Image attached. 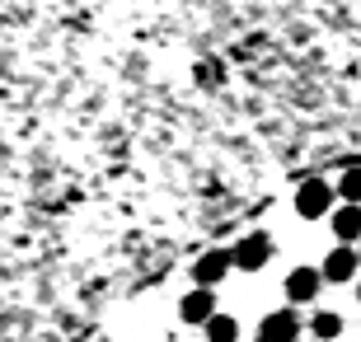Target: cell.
Returning a JSON list of instances; mask_svg holds the SVG:
<instances>
[{
	"mask_svg": "<svg viewBox=\"0 0 361 342\" xmlns=\"http://www.w3.org/2000/svg\"><path fill=\"white\" fill-rule=\"evenodd\" d=\"M334 183H324V178H305L300 183V193H295V211L305 216V221H319V216H329L334 211Z\"/></svg>",
	"mask_w": 361,
	"mask_h": 342,
	"instance_id": "6da1fadb",
	"label": "cell"
},
{
	"mask_svg": "<svg viewBox=\"0 0 361 342\" xmlns=\"http://www.w3.org/2000/svg\"><path fill=\"white\" fill-rule=\"evenodd\" d=\"M230 258H235V267L240 272H258V267L272 263V235H263V230H254V235H244L235 249H230Z\"/></svg>",
	"mask_w": 361,
	"mask_h": 342,
	"instance_id": "7a4b0ae2",
	"label": "cell"
},
{
	"mask_svg": "<svg viewBox=\"0 0 361 342\" xmlns=\"http://www.w3.org/2000/svg\"><path fill=\"white\" fill-rule=\"evenodd\" d=\"M300 338V314L295 310H272L258 324V342H295Z\"/></svg>",
	"mask_w": 361,
	"mask_h": 342,
	"instance_id": "3957f363",
	"label": "cell"
},
{
	"mask_svg": "<svg viewBox=\"0 0 361 342\" xmlns=\"http://www.w3.org/2000/svg\"><path fill=\"white\" fill-rule=\"evenodd\" d=\"M178 319H183V324H202V329H207V324L216 319V295L207 286H192L183 300H178Z\"/></svg>",
	"mask_w": 361,
	"mask_h": 342,
	"instance_id": "277c9868",
	"label": "cell"
},
{
	"mask_svg": "<svg viewBox=\"0 0 361 342\" xmlns=\"http://www.w3.org/2000/svg\"><path fill=\"white\" fill-rule=\"evenodd\" d=\"M357 267H361V253L352 249V244H338L329 258H324V281H334V286H343V281H352L357 276Z\"/></svg>",
	"mask_w": 361,
	"mask_h": 342,
	"instance_id": "5b68a950",
	"label": "cell"
},
{
	"mask_svg": "<svg viewBox=\"0 0 361 342\" xmlns=\"http://www.w3.org/2000/svg\"><path fill=\"white\" fill-rule=\"evenodd\" d=\"M230 267H235V258H230V249H212V253H202L197 263H192V281L212 291L216 281H221V276H230Z\"/></svg>",
	"mask_w": 361,
	"mask_h": 342,
	"instance_id": "8992f818",
	"label": "cell"
},
{
	"mask_svg": "<svg viewBox=\"0 0 361 342\" xmlns=\"http://www.w3.org/2000/svg\"><path fill=\"white\" fill-rule=\"evenodd\" d=\"M319 286H324L319 267H295V272L286 276V300L291 305H310L314 295H319Z\"/></svg>",
	"mask_w": 361,
	"mask_h": 342,
	"instance_id": "52a82bcc",
	"label": "cell"
},
{
	"mask_svg": "<svg viewBox=\"0 0 361 342\" xmlns=\"http://www.w3.org/2000/svg\"><path fill=\"white\" fill-rule=\"evenodd\" d=\"M334 235L338 244H352V239H361V207H352V202H343V207L334 211Z\"/></svg>",
	"mask_w": 361,
	"mask_h": 342,
	"instance_id": "ba28073f",
	"label": "cell"
},
{
	"mask_svg": "<svg viewBox=\"0 0 361 342\" xmlns=\"http://www.w3.org/2000/svg\"><path fill=\"white\" fill-rule=\"evenodd\" d=\"M310 333L319 342H334V338H343V314H334V310H319V314L310 319Z\"/></svg>",
	"mask_w": 361,
	"mask_h": 342,
	"instance_id": "9c48e42d",
	"label": "cell"
},
{
	"mask_svg": "<svg viewBox=\"0 0 361 342\" xmlns=\"http://www.w3.org/2000/svg\"><path fill=\"white\" fill-rule=\"evenodd\" d=\"M207 342H240V324H235V314H216L212 324H207Z\"/></svg>",
	"mask_w": 361,
	"mask_h": 342,
	"instance_id": "30bf717a",
	"label": "cell"
},
{
	"mask_svg": "<svg viewBox=\"0 0 361 342\" xmlns=\"http://www.w3.org/2000/svg\"><path fill=\"white\" fill-rule=\"evenodd\" d=\"M334 193H338L343 202H352V207L361 202V169H357V164H352V169H343V178L334 183Z\"/></svg>",
	"mask_w": 361,
	"mask_h": 342,
	"instance_id": "8fae6325",
	"label": "cell"
},
{
	"mask_svg": "<svg viewBox=\"0 0 361 342\" xmlns=\"http://www.w3.org/2000/svg\"><path fill=\"white\" fill-rule=\"evenodd\" d=\"M357 300H361V281H357Z\"/></svg>",
	"mask_w": 361,
	"mask_h": 342,
	"instance_id": "7c38bea8",
	"label": "cell"
}]
</instances>
